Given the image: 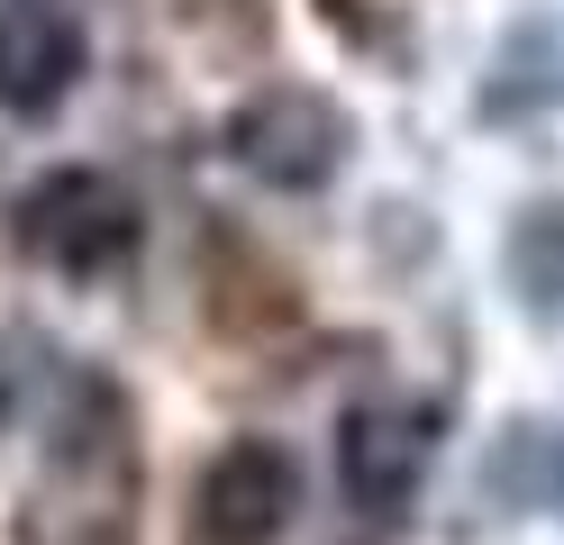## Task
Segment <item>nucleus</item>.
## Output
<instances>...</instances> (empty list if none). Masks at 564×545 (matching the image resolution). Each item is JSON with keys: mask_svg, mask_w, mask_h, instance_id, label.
Masks as SVG:
<instances>
[{"mask_svg": "<svg viewBox=\"0 0 564 545\" xmlns=\"http://www.w3.org/2000/svg\"><path fill=\"white\" fill-rule=\"evenodd\" d=\"M10 237L28 264H46L64 282H110L137 237H147V218H137V192L119 173H100V164H55L37 173L28 192L10 200Z\"/></svg>", "mask_w": 564, "mask_h": 545, "instance_id": "nucleus-2", "label": "nucleus"}, {"mask_svg": "<svg viewBox=\"0 0 564 545\" xmlns=\"http://www.w3.org/2000/svg\"><path fill=\"white\" fill-rule=\"evenodd\" d=\"M228 164L246 182H264V192H328L356 155V109L319 83H264L228 109Z\"/></svg>", "mask_w": 564, "mask_h": 545, "instance_id": "nucleus-3", "label": "nucleus"}, {"mask_svg": "<svg viewBox=\"0 0 564 545\" xmlns=\"http://www.w3.org/2000/svg\"><path fill=\"white\" fill-rule=\"evenodd\" d=\"M0 410H10V382H0Z\"/></svg>", "mask_w": 564, "mask_h": 545, "instance_id": "nucleus-8", "label": "nucleus"}, {"mask_svg": "<svg viewBox=\"0 0 564 545\" xmlns=\"http://www.w3.org/2000/svg\"><path fill=\"white\" fill-rule=\"evenodd\" d=\"M301 509V464L273 436H228L219 455L200 464L192 491V536L200 545H273Z\"/></svg>", "mask_w": 564, "mask_h": 545, "instance_id": "nucleus-4", "label": "nucleus"}, {"mask_svg": "<svg viewBox=\"0 0 564 545\" xmlns=\"http://www.w3.org/2000/svg\"><path fill=\"white\" fill-rule=\"evenodd\" d=\"M437 464V410H410V400H365V410L337 418V491L365 509V519H401L419 500Z\"/></svg>", "mask_w": 564, "mask_h": 545, "instance_id": "nucleus-5", "label": "nucleus"}, {"mask_svg": "<svg viewBox=\"0 0 564 545\" xmlns=\"http://www.w3.org/2000/svg\"><path fill=\"white\" fill-rule=\"evenodd\" d=\"M501 273H510V291L528 309H564V200H528L510 218Z\"/></svg>", "mask_w": 564, "mask_h": 545, "instance_id": "nucleus-7", "label": "nucleus"}, {"mask_svg": "<svg viewBox=\"0 0 564 545\" xmlns=\"http://www.w3.org/2000/svg\"><path fill=\"white\" fill-rule=\"evenodd\" d=\"M128 500H137L128 400L83 373L74 400H64V418H55V436H46V472H37L46 545H128Z\"/></svg>", "mask_w": 564, "mask_h": 545, "instance_id": "nucleus-1", "label": "nucleus"}, {"mask_svg": "<svg viewBox=\"0 0 564 545\" xmlns=\"http://www.w3.org/2000/svg\"><path fill=\"white\" fill-rule=\"evenodd\" d=\"M83 64H91V36L64 0H0V119L46 128L74 100Z\"/></svg>", "mask_w": 564, "mask_h": 545, "instance_id": "nucleus-6", "label": "nucleus"}]
</instances>
